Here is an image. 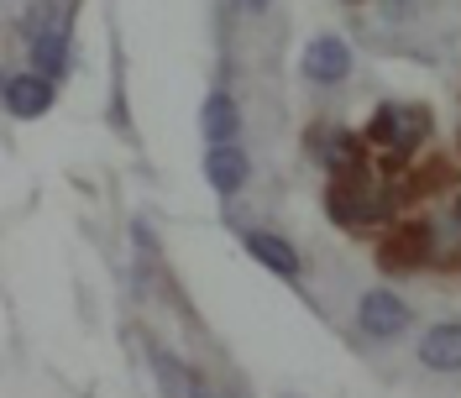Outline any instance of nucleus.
Returning <instances> with one entry per match:
<instances>
[{
    "label": "nucleus",
    "mask_w": 461,
    "mask_h": 398,
    "mask_svg": "<svg viewBox=\"0 0 461 398\" xmlns=\"http://www.w3.org/2000/svg\"><path fill=\"white\" fill-rule=\"evenodd\" d=\"M325 210H330V221H341V226H377V221L393 215V189H388L377 173L362 168V173H351V178H330Z\"/></svg>",
    "instance_id": "nucleus-1"
},
{
    "label": "nucleus",
    "mask_w": 461,
    "mask_h": 398,
    "mask_svg": "<svg viewBox=\"0 0 461 398\" xmlns=\"http://www.w3.org/2000/svg\"><path fill=\"white\" fill-rule=\"evenodd\" d=\"M373 142L388 147L393 158H403V152H414V147L430 137V111L425 105H403V100H393V105H377L373 111Z\"/></svg>",
    "instance_id": "nucleus-2"
},
{
    "label": "nucleus",
    "mask_w": 461,
    "mask_h": 398,
    "mask_svg": "<svg viewBox=\"0 0 461 398\" xmlns=\"http://www.w3.org/2000/svg\"><path fill=\"white\" fill-rule=\"evenodd\" d=\"M409 304H403L393 288H367L362 294V304H357V325H362V336H373V341H393L409 330Z\"/></svg>",
    "instance_id": "nucleus-3"
},
{
    "label": "nucleus",
    "mask_w": 461,
    "mask_h": 398,
    "mask_svg": "<svg viewBox=\"0 0 461 398\" xmlns=\"http://www.w3.org/2000/svg\"><path fill=\"white\" fill-rule=\"evenodd\" d=\"M435 247H430V221H399V226L383 236V247H377V262L388 267V273H409V267H420V262H430Z\"/></svg>",
    "instance_id": "nucleus-4"
},
{
    "label": "nucleus",
    "mask_w": 461,
    "mask_h": 398,
    "mask_svg": "<svg viewBox=\"0 0 461 398\" xmlns=\"http://www.w3.org/2000/svg\"><path fill=\"white\" fill-rule=\"evenodd\" d=\"M310 152L320 158V168L330 178H351V173L367 168V147L357 142L351 131H341V126H315L310 131Z\"/></svg>",
    "instance_id": "nucleus-5"
},
{
    "label": "nucleus",
    "mask_w": 461,
    "mask_h": 398,
    "mask_svg": "<svg viewBox=\"0 0 461 398\" xmlns=\"http://www.w3.org/2000/svg\"><path fill=\"white\" fill-rule=\"evenodd\" d=\"M58 100V79H48V74H11L5 79V111L16 115V121H37V115H48Z\"/></svg>",
    "instance_id": "nucleus-6"
},
{
    "label": "nucleus",
    "mask_w": 461,
    "mask_h": 398,
    "mask_svg": "<svg viewBox=\"0 0 461 398\" xmlns=\"http://www.w3.org/2000/svg\"><path fill=\"white\" fill-rule=\"evenodd\" d=\"M204 178H210V189H215V194L230 199L236 189H247V178H252V158H247L236 142L210 147V152H204Z\"/></svg>",
    "instance_id": "nucleus-7"
},
{
    "label": "nucleus",
    "mask_w": 461,
    "mask_h": 398,
    "mask_svg": "<svg viewBox=\"0 0 461 398\" xmlns=\"http://www.w3.org/2000/svg\"><path fill=\"white\" fill-rule=\"evenodd\" d=\"M346 74H351V48L341 37H315L304 48V79L310 85H341Z\"/></svg>",
    "instance_id": "nucleus-8"
},
{
    "label": "nucleus",
    "mask_w": 461,
    "mask_h": 398,
    "mask_svg": "<svg viewBox=\"0 0 461 398\" xmlns=\"http://www.w3.org/2000/svg\"><path fill=\"white\" fill-rule=\"evenodd\" d=\"M27 53H32V68H37V74L63 79V74H68V63H74V37H68V27L37 32V37H27Z\"/></svg>",
    "instance_id": "nucleus-9"
},
{
    "label": "nucleus",
    "mask_w": 461,
    "mask_h": 398,
    "mask_svg": "<svg viewBox=\"0 0 461 398\" xmlns=\"http://www.w3.org/2000/svg\"><path fill=\"white\" fill-rule=\"evenodd\" d=\"M420 362L430 372H461V320H440L420 341Z\"/></svg>",
    "instance_id": "nucleus-10"
},
{
    "label": "nucleus",
    "mask_w": 461,
    "mask_h": 398,
    "mask_svg": "<svg viewBox=\"0 0 461 398\" xmlns=\"http://www.w3.org/2000/svg\"><path fill=\"white\" fill-rule=\"evenodd\" d=\"M241 247L258 257L262 267H273V273H284V278H299L304 273V262H299V252L288 247L284 236H273V231H241Z\"/></svg>",
    "instance_id": "nucleus-11"
},
{
    "label": "nucleus",
    "mask_w": 461,
    "mask_h": 398,
    "mask_svg": "<svg viewBox=\"0 0 461 398\" xmlns=\"http://www.w3.org/2000/svg\"><path fill=\"white\" fill-rule=\"evenodd\" d=\"M200 126H204V137H210V147H226V142H236V131H241V111H236V100H230L226 89L204 95Z\"/></svg>",
    "instance_id": "nucleus-12"
},
{
    "label": "nucleus",
    "mask_w": 461,
    "mask_h": 398,
    "mask_svg": "<svg viewBox=\"0 0 461 398\" xmlns=\"http://www.w3.org/2000/svg\"><path fill=\"white\" fill-rule=\"evenodd\" d=\"M53 27H68V5L63 0H32V11L22 16V32L37 37V32H53Z\"/></svg>",
    "instance_id": "nucleus-13"
},
{
    "label": "nucleus",
    "mask_w": 461,
    "mask_h": 398,
    "mask_svg": "<svg viewBox=\"0 0 461 398\" xmlns=\"http://www.w3.org/2000/svg\"><path fill=\"white\" fill-rule=\"evenodd\" d=\"M236 5H241V11H267L273 0H236Z\"/></svg>",
    "instance_id": "nucleus-14"
},
{
    "label": "nucleus",
    "mask_w": 461,
    "mask_h": 398,
    "mask_svg": "<svg viewBox=\"0 0 461 398\" xmlns=\"http://www.w3.org/2000/svg\"><path fill=\"white\" fill-rule=\"evenodd\" d=\"M189 398H215V393H210V388H204V383H194V393H189Z\"/></svg>",
    "instance_id": "nucleus-15"
}]
</instances>
